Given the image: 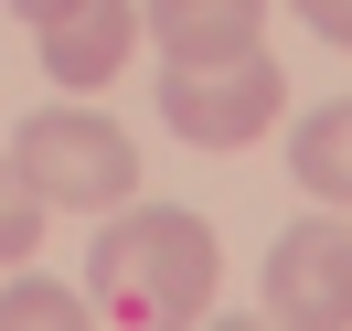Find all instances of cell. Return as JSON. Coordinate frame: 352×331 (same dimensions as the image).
<instances>
[{
  "mask_svg": "<svg viewBox=\"0 0 352 331\" xmlns=\"http://www.w3.org/2000/svg\"><path fill=\"white\" fill-rule=\"evenodd\" d=\"M43 224H54V203L22 182V160L0 150V267H32V257H43Z\"/></svg>",
  "mask_w": 352,
  "mask_h": 331,
  "instance_id": "cell-9",
  "label": "cell"
},
{
  "mask_svg": "<svg viewBox=\"0 0 352 331\" xmlns=\"http://www.w3.org/2000/svg\"><path fill=\"white\" fill-rule=\"evenodd\" d=\"M139 32L160 43V65H224V54H256L267 0H139Z\"/></svg>",
  "mask_w": 352,
  "mask_h": 331,
  "instance_id": "cell-6",
  "label": "cell"
},
{
  "mask_svg": "<svg viewBox=\"0 0 352 331\" xmlns=\"http://www.w3.org/2000/svg\"><path fill=\"white\" fill-rule=\"evenodd\" d=\"M32 43H43V75H54L65 96L118 86V65L139 54V0H65V11H54Z\"/></svg>",
  "mask_w": 352,
  "mask_h": 331,
  "instance_id": "cell-5",
  "label": "cell"
},
{
  "mask_svg": "<svg viewBox=\"0 0 352 331\" xmlns=\"http://www.w3.org/2000/svg\"><path fill=\"white\" fill-rule=\"evenodd\" d=\"M11 160H22V182L54 214H118V203H139V139L118 129L107 107H86V96L32 107L22 129H11Z\"/></svg>",
  "mask_w": 352,
  "mask_h": 331,
  "instance_id": "cell-2",
  "label": "cell"
},
{
  "mask_svg": "<svg viewBox=\"0 0 352 331\" xmlns=\"http://www.w3.org/2000/svg\"><path fill=\"white\" fill-rule=\"evenodd\" d=\"M288 171H299L309 203L352 214V96H331V107H309L299 129H288Z\"/></svg>",
  "mask_w": 352,
  "mask_h": 331,
  "instance_id": "cell-7",
  "label": "cell"
},
{
  "mask_svg": "<svg viewBox=\"0 0 352 331\" xmlns=\"http://www.w3.org/2000/svg\"><path fill=\"white\" fill-rule=\"evenodd\" d=\"M214 288H224V246L182 203H118L86 246V310L118 331H192L214 321Z\"/></svg>",
  "mask_w": 352,
  "mask_h": 331,
  "instance_id": "cell-1",
  "label": "cell"
},
{
  "mask_svg": "<svg viewBox=\"0 0 352 331\" xmlns=\"http://www.w3.org/2000/svg\"><path fill=\"white\" fill-rule=\"evenodd\" d=\"M11 11H22V22H32V32H43V22H54V11H65V0H11Z\"/></svg>",
  "mask_w": 352,
  "mask_h": 331,
  "instance_id": "cell-12",
  "label": "cell"
},
{
  "mask_svg": "<svg viewBox=\"0 0 352 331\" xmlns=\"http://www.w3.org/2000/svg\"><path fill=\"white\" fill-rule=\"evenodd\" d=\"M278 107H288V75H278V54H224V65H171L160 75V129L171 139H192V150H245L256 129H278Z\"/></svg>",
  "mask_w": 352,
  "mask_h": 331,
  "instance_id": "cell-4",
  "label": "cell"
},
{
  "mask_svg": "<svg viewBox=\"0 0 352 331\" xmlns=\"http://www.w3.org/2000/svg\"><path fill=\"white\" fill-rule=\"evenodd\" d=\"M288 11H299V22L320 32L331 54H352V0H288Z\"/></svg>",
  "mask_w": 352,
  "mask_h": 331,
  "instance_id": "cell-10",
  "label": "cell"
},
{
  "mask_svg": "<svg viewBox=\"0 0 352 331\" xmlns=\"http://www.w3.org/2000/svg\"><path fill=\"white\" fill-rule=\"evenodd\" d=\"M192 331H267V310L245 321V310H224V321H192Z\"/></svg>",
  "mask_w": 352,
  "mask_h": 331,
  "instance_id": "cell-11",
  "label": "cell"
},
{
  "mask_svg": "<svg viewBox=\"0 0 352 331\" xmlns=\"http://www.w3.org/2000/svg\"><path fill=\"white\" fill-rule=\"evenodd\" d=\"M0 331H96L86 288L43 278V267H11V288H0Z\"/></svg>",
  "mask_w": 352,
  "mask_h": 331,
  "instance_id": "cell-8",
  "label": "cell"
},
{
  "mask_svg": "<svg viewBox=\"0 0 352 331\" xmlns=\"http://www.w3.org/2000/svg\"><path fill=\"white\" fill-rule=\"evenodd\" d=\"M256 310L267 331H352V214L309 203L256 267Z\"/></svg>",
  "mask_w": 352,
  "mask_h": 331,
  "instance_id": "cell-3",
  "label": "cell"
}]
</instances>
